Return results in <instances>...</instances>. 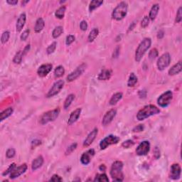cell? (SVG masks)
Returning a JSON list of instances; mask_svg holds the SVG:
<instances>
[{
  "instance_id": "1",
  "label": "cell",
  "mask_w": 182,
  "mask_h": 182,
  "mask_svg": "<svg viewBox=\"0 0 182 182\" xmlns=\"http://www.w3.org/2000/svg\"><path fill=\"white\" fill-rule=\"evenodd\" d=\"M160 113V110L157 107L153 105H148L142 108L137 114V119L139 121H142L152 115H157Z\"/></svg>"
},
{
  "instance_id": "2",
  "label": "cell",
  "mask_w": 182,
  "mask_h": 182,
  "mask_svg": "<svg viewBox=\"0 0 182 182\" xmlns=\"http://www.w3.org/2000/svg\"><path fill=\"white\" fill-rule=\"evenodd\" d=\"M123 163L120 161H115L110 169V176L114 181H123L124 174L123 172Z\"/></svg>"
},
{
  "instance_id": "3",
  "label": "cell",
  "mask_w": 182,
  "mask_h": 182,
  "mask_svg": "<svg viewBox=\"0 0 182 182\" xmlns=\"http://www.w3.org/2000/svg\"><path fill=\"white\" fill-rule=\"evenodd\" d=\"M152 44V40L150 38H144L140 43L135 52V61L140 62L142 60L145 53L150 48Z\"/></svg>"
},
{
  "instance_id": "4",
  "label": "cell",
  "mask_w": 182,
  "mask_h": 182,
  "mask_svg": "<svg viewBox=\"0 0 182 182\" xmlns=\"http://www.w3.org/2000/svg\"><path fill=\"white\" fill-rule=\"evenodd\" d=\"M128 5L125 1H122L120 4H118V6L115 8L112 14L113 18L117 21H120L123 19L127 14V9Z\"/></svg>"
},
{
  "instance_id": "5",
  "label": "cell",
  "mask_w": 182,
  "mask_h": 182,
  "mask_svg": "<svg viewBox=\"0 0 182 182\" xmlns=\"http://www.w3.org/2000/svg\"><path fill=\"white\" fill-rule=\"evenodd\" d=\"M60 114V109L59 108H56L53 110L46 112L43 113L42 116L40 118V123L41 125H46L50 122H53L56 120L59 116Z\"/></svg>"
},
{
  "instance_id": "6",
  "label": "cell",
  "mask_w": 182,
  "mask_h": 182,
  "mask_svg": "<svg viewBox=\"0 0 182 182\" xmlns=\"http://www.w3.org/2000/svg\"><path fill=\"white\" fill-rule=\"evenodd\" d=\"M173 99V93L170 91H166L158 98L157 103L161 108L169 106Z\"/></svg>"
},
{
  "instance_id": "7",
  "label": "cell",
  "mask_w": 182,
  "mask_h": 182,
  "mask_svg": "<svg viewBox=\"0 0 182 182\" xmlns=\"http://www.w3.org/2000/svg\"><path fill=\"white\" fill-rule=\"evenodd\" d=\"M120 140L119 137L116 136V135H110L105 137L100 143V147L102 150L106 149L108 148V147L110 146L112 144H116L119 142Z\"/></svg>"
},
{
  "instance_id": "8",
  "label": "cell",
  "mask_w": 182,
  "mask_h": 182,
  "mask_svg": "<svg viewBox=\"0 0 182 182\" xmlns=\"http://www.w3.org/2000/svg\"><path fill=\"white\" fill-rule=\"evenodd\" d=\"M87 67L86 63H83L82 64L80 65L79 66H78L73 72H71L69 75L67 76V81L68 82H72L75 80H76L78 77H80L84 73V71H86Z\"/></svg>"
},
{
  "instance_id": "9",
  "label": "cell",
  "mask_w": 182,
  "mask_h": 182,
  "mask_svg": "<svg viewBox=\"0 0 182 182\" xmlns=\"http://www.w3.org/2000/svg\"><path fill=\"white\" fill-rule=\"evenodd\" d=\"M171 63V56L169 53H165L159 58L157 61V68L159 71H164L169 66Z\"/></svg>"
},
{
  "instance_id": "10",
  "label": "cell",
  "mask_w": 182,
  "mask_h": 182,
  "mask_svg": "<svg viewBox=\"0 0 182 182\" xmlns=\"http://www.w3.org/2000/svg\"><path fill=\"white\" fill-rule=\"evenodd\" d=\"M63 86H64V81L63 80H58V81L55 82L46 94V98H52V97L56 96L61 91V89L63 88Z\"/></svg>"
},
{
  "instance_id": "11",
  "label": "cell",
  "mask_w": 182,
  "mask_h": 182,
  "mask_svg": "<svg viewBox=\"0 0 182 182\" xmlns=\"http://www.w3.org/2000/svg\"><path fill=\"white\" fill-rule=\"evenodd\" d=\"M150 143L149 141H143L136 149V154L138 156H145L149 152Z\"/></svg>"
},
{
  "instance_id": "12",
  "label": "cell",
  "mask_w": 182,
  "mask_h": 182,
  "mask_svg": "<svg viewBox=\"0 0 182 182\" xmlns=\"http://www.w3.org/2000/svg\"><path fill=\"white\" fill-rule=\"evenodd\" d=\"M117 115V110L115 109H111L109 111H108L104 115L103 118V121H102V124L104 126H107V125H110L112 123L114 118H115Z\"/></svg>"
},
{
  "instance_id": "13",
  "label": "cell",
  "mask_w": 182,
  "mask_h": 182,
  "mask_svg": "<svg viewBox=\"0 0 182 182\" xmlns=\"http://www.w3.org/2000/svg\"><path fill=\"white\" fill-rule=\"evenodd\" d=\"M28 166L27 165H26V164H21V166L14 169V171L10 174L9 178H11V179H15V178H18L19 176H21V174H23L26 172Z\"/></svg>"
},
{
  "instance_id": "14",
  "label": "cell",
  "mask_w": 182,
  "mask_h": 182,
  "mask_svg": "<svg viewBox=\"0 0 182 182\" xmlns=\"http://www.w3.org/2000/svg\"><path fill=\"white\" fill-rule=\"evenodd\" d=\"M181 168L178 164H174L170 168V178L174 180L178 179L181 176Z\"/></svg>"
},
{
  "instance_id": "15",
  "label": "cell",
  "mask_w": 182,
  "mask_h": 182,
  "mask_svg": "<svg viewBox=\"0 0 182 182\" xmlns=\"http://www.w3.org/2000/svg\"><path fill=\"white\" fill-rule=\"evenodd\" d=\"M96 152H95V150L93 149H91L88 150L86 152L83 153L81 157V163L84 165H88L91 162V159L94 156Z\"/></svg>"
},
{
  "instance_id": "16",
  "label": "cell",
  "mask_w": 182,
  "mask_h": 182,
  "mask_svg": "<svg viewBox=\"0 0 182 182\" xmlns=\"http://www.w3.org/2000/svg\"><path fill=\"white\" fill-rule=\"evenodd\" d=\"M53 66L50 63H46V64H43L38 68L37 71V74L38 76L43 78V77H46L47 75L52 70Z\"/></svg>"
},
{
  "instance_id": "17",
  "label": "cell",
  "mask_w": 182,
  "mask_h": 182,
  "mask_svg": "<svg viewBox=\"0 0 182 182\" xmlns=\"http://www.w3.org/2000/svg\"><path fill=\"white\" fill-rule=\"evenodd\" d=\"M98 133V128H95L91 131V132H90V134L88 135V137H86V139L84 140V142H83V146L84 147H89L92 143L95 140H96L97 135Z\"/></svg>"
},
{
  "instance_id": "18",
  "label": "cell",
  "mask_w": 182,
  "mask_h": 182,
  "mask_svg": "<svg viewBox=\"0 0 182 182\" xmlns=\"http://www.w3.org/2000/svg\"><path fill=\"white\" fill-rule=\"evenodd\" d=\"M81 113V108H77L70 115L68 120V125H72L78 120Z\"/></svg>"
},
{
  "instance_id": "19",
  "label": "cell",
  "mask_w": 182,
  "mask_h": 182,
  "mask_svg": "<svg viewBox=\"0 0 182 182\" xmlns=\"http://www.w3.org/2000/svg\"><path fill=\"white\" fill-rule=\"evenodd\" d=\"M26 16L25 13H23L19 16V17L18 18L17 21H16V30L17 32H20L21 30L24 28L25 23H26Z\"/></svg>"
},
{
  "instance_id": "20",
  "label": "cell",
  "mask_w": 182,
  "mask_h": 182,
  "mask_svg": "<svg viewBox=\"0 0 182 182\" xmlns=\"http://www.w3.org/2000/svg\"><path fill=\"white\" fill-rule=\"evenodd\" d=\"M182 70V63L181 61H178V62L173 66L169 70V76H175L177 75L179 73L181 72Z\"/></svg>"
},
{
  "instance_id": "21",
  "label": "cell",
  "mask_w": 182,
  "mask_h": 182,
  "mask_svg": "<svg viewBox=\"0 0 182 182\" xmlns=\"http://www.w3.org/2000/svg\"><path fill=\"white\" fill-rule=\"evenodd\" d=\"M43 158L42 156H38L37 158H36L34 161H32V164H31V169L33 171H36L38 169H39L40 167H41L43 164Z\"/></svg>"
},
{
  "instance_id": "22",
  "label": "cell",
  "mask_w": 182,
  "mask_h": 182,
  "mask_svg": "<svg viewBox=\"0 0 182 182\" xmlns=\"http://www.w3.org/2000/svg\"><path fill=\"white\" fill-rule=\"evenodd\" d=\"M159 11V5L158 4H154L151 8L149 11V19H151L152 21H154L156 19L157 16Z\"/></svg>"
},
{
  "instance_id": "23",
  "label": "cell",
  "mask_w": 182,
  "mask_h": 182,
  "mask_svg": "<svg viewBox=\"0 0 182 182\" xmlns=\"http://www.w3.org/2000/svg\"><path fill=\"white\" fill-rule=\"evenodd\" d=\"M111 71L108 69H103L101 73L98 75V80L100 81H108L111 77Z\"/></svg>"
},
{
  "instance_id": "24",
  "label": "cell",
  "mask_w": 182,
  "mask_h": 182,
  "mask_svg": "<svg viewBox=\"0 0 182 182\" xmlns=\"http://www.w3.org/2000/svg\"><path fill=\"white\" fill-rule=\"evenodd\" d=\"M45 26V21L42 18H38L36 20L34 26V31L36 33H40Z\"/></svg>"
},
{
  "instance_id": "25",
  "label": "cell",
  "mask_w": 182,
  "mask_h": 182,
  "mask_svg": "<svg viewBox=\"0 0 182 182\" xmlns=\"http://www.w3.org/2000/svg\"><path fill=\"white\" fill-rule=\"evenodd\" d=\"M13 113H14V109H13L12 108L10 107V108H6V109L4 110V111L1 112V114H0V121L1 122L4 121L5 119H6V118H8L9 117L11 116V115L13 114Z\"/></svg>"
},
{
  "instance_id": "26",
  "label": "cell",
  "mask_w": 182,
  "mask_h": 182,
  "mask_svg": "<svg viewBox=\"0 0 182 182\" xmlns=\"http://www.w3.org/2000/svg\"><path fill=\"white\" fill-rule=\"evenodd\" d=\"M123 98V93H117L113 95L111 97L110 100V106H115L119 102L120 100Z\"/></svg>"
},
{
  "instance_id": "27",
  "label": "cell",
  "mask_w": 182,
  "mask_h": 182,
  "mask_svg": "<svg viewBox=\"0 0 182 182\" xmlns=\"http://www.w3.org/2000/svg\"><path fill=\"white\" fill-rule=\"evenodd\" d=\"M103 4V1H99V0H93L90 3L89 5V11L92 12L93 10L96 9L97 8L100 7Z\"/></svg>"
},
{
  "instance_id": "28",
  "label": "cell",
  "mask_w": 182,
  "mask_h": 182,
  "mask_svg": "<svg viewBox=\"0 0 182 182\" xmlns=\"http://www.w3.org/2000/svg\"><path fill=\"white\" fill-rule=\"evenodd\" d=\"M66 9V6H61V7L58 8V9L56 11V12H55V16H56V17L59 19H62L65 16Z\"/></svg>"
},
{
  "instance_id": "29",
  "label": "cell",
  "mask_w": 182,
  "mask_h": 182,
  "mask_svg": "<svg viewBox=\"0 0 182 182\" xmlns=\"http://www.w3.org/2000/svg\"><path fill=\"white\" fill-rule=\"evenodd\" d=\"M99 34V30L97 28H94L93 29H92L90 32L89 35H88V40L89 42H93L95 39L97 38V36Z\"/></svg>"
},
{
  "instance_id": "30",
  "label": "cell",
  "mask_w": 182,
  "mask_h": 182,
  "mask_svg": "<svg viewBox=\"0 0 182 182\" xmlns=\"http://www.w3.org/2000/svg\"><path fill=\"white\" fill-rule=\"evenodd\" d=\"M137 81H138L137 77L136 76V75H135L134 73H132L131 74H130V78L127 81L128 87H130H130H134L135 85H136V83H137Z\"/></svg>"
},
{
  "instance_id": "31",
  "label": "cell",
  "mask_w": 182,
  "mask_h": 182,
  "mask_svg": "<svg viewBox=\"0 0 182 182\" xmlns=\"http://www.w3.org/2000/svg\"><path fill=\"white\" fill-rule=\"evenodd\" d=\"M75 99V95L74 94H70L68 95L66 98V99L65 100L64 105H63V108L65 110L68 109L70 106H71V103H73V100Z\"/></svg>"
},
{
  "instance_id": "32",
  "label": "cell",
  "mask_w": 182,
  "mask_h": 182,
  "mask_svg": "<svg viewBox=\"0 0 182 182\" xmlns=\"http://www.w3.org/2000/svg\"><path fill=\"white\" fill-rule=\"evenodd\" d=\"M63 33V26H56L54 29H53L52 32V36L53 38H57L61 36Z\"/></svg>"
},
{
  "instance_id": "33",
  "label": "cell",
  "mask_w": 182,
  "mask_h": 182,
  "mask_svg": "<svg viewBox=\"0 0 182 182\" xmlns=\"http://www.w3.org/2000/svg\"><path fill=\"white\" fill-rule=\"evenodd\" d=\"M23 57H24V55H23V51H19L15 54L14 58H13V62L16 64H20L22 61Z\"/></svg>"
},
{
  "instance_id": "34",
  "label": "cell",
  "mask_w": 182,
  "mask_h": 182,
  "mask_svg": "<svg viewBox=\"0 0 182 182\" xmlns=\"http://www.w3.org/2000/svg\"><path fill=\"white\" fill-rule=\"evenodd\" d=\"M65 73V68L63 66H58L54 71V76L56 78H61Z\"/></svg>"
},
{
  "instance_id": "35",
  "label": "cell",
  "mask_w": 182,
  "mask_h": 182,
  "mask_svg": "<svg viewBox=\"0 0 182 182\" xmlns=\"http://www.w3.org/2000/svg\"><path fill=\"white\" fill-rule=\"evenodd\" d=\"M95 181L98 182H103V181H109V178L106 174H97L96 178L94 179Z\"/></svg>"
},
{
  "instance_id": "36",
  "label": "cell",
  "mask_w": 182,
  "mask_h": 182,
  "mask_svg": "<svg viewBox=\"0 0 182 182\" xmlns=\"http://www.w3.org/2000/svg\"><path fill=\"white\" fill-rule=\"evenodd\" d=\"M9 37H10L9 31H4V32H3L2 34H1V43H3V44L6 43L8 41H9Z\"/></svg>"
},
{
  "instance_id": "37",
  "label": "cell",
  "mask_w": 182,
  "mask_h": 182,
  "mask_svg": "<svg viewBox=\"0 0 182 182\" xmlns=\"http://www.w3.org/2000/svg\"><path fill=\"white\" fill-rule=\"evenodd\" d=\"M56 46H57V43H56V41L53 42L51 45H49L48 47L47 48V49H46V53H47V54L50 55L54 52V51H56Z\"/></svg>"
},
{
  "instance_id": "38",
  "label": "cell",
  "mask_w": 182,
  "mask_h": 182,
  "mask_svg": "<svg viewBox=\"0 0 182 182\" xmlns=\"http://www.w3.org/2000/svg\"><path fill=\"white\" fill-rule=\"evenodd\" d=\"M158 55L159 53L157 49V48H152L149 53V59L154 60L157 57H158Z\"/></svg>"
},
{
  "instance_id": "39",
  "label": "cell",
  "mask_w": 182,
  "mask_h": 182,
  "mask_svg": "<svg viewBox=\"0 0 182 182\" xmlns=\"http://www.w3.org/2000/svg\"><path fill=\"white\" fill-rule=\"evenodd\" d=\"M15 168H16V164L12 163L11 164H10V166L8 167L7 169L5 170L4 172L2 173V176H6V175H8L9 174H11L13 171H14Z\"/></svg>"
},
{
  "instance_id": "40",
  "label": "cell",
  "mask_w": 182,
  "mask_h": 182,
  "mask_svg": "<svg viewBox=\"0 0 182 182\" xmlns=\"http://www.w3.org/2000/svg\"><path fill=\"white\" fill-rule=\"evenodd\" d=\"M15 154H16V151L14 148H9L6 150V156L8 159H11L15 156Z\"/></svg>"
},
{
  "instance_id": "41",
  "label": "cell",
  "mask_w": 182,
  "mask_h": 182,
  "mask_svg": "<svg viewBox=\"0 0 182 182\" xmlns=\"http://www.w3.org/2000/svg\"><path fill=\"white\" fill-rule=\"evenodd\" d=\"M182 20V7L180 6L178 8L177 13H176V19H175V22L176 23H180Z\"/></svg>"
},
{
  "instance_id": "42",
  "label": "cell",
  "mask_w": 182,
  "mask_h": 182,
  "mask_svg": "<svg viewBox=\"0 0 182 182\" xmlns=\"http://www.w3.org/2000/svg\"><path fill=\"white\" fill-rule=\"evenodd\" d=\"M134 144H135V142L132 141V140H126V141H125L124 142H123V144H122V147L124 148L128 149V148L131 147H132Z\"/></svg>"
},
{
  "instance_id": "43",
  "label": "cell",
  "mask_w": 182,
  "mask_h": 182,
  "mask_svg": "<svg viewBox=\"0 0 182 182\" xmlns=\"http://www.w3.org/2000/svg\"><path fill=\"white\" fill-rule=\"evenodd\" d=\"M77 148V144L76 143H73V144H71L69 147L67 148L66 151V155H68V154H71V153L74 151L75 149Z\"/></svg>"
},
{
  "instance_id": "44",
  "label": "cell",
  "mask_w": 182,
  "mask_h": 182,
  "mask_svg": "<svg viewBox=\"0 0 182 182\" xmlns=\"http://www.w3.org/2000/svg\"><path fill=\"white\" fill-rule=\"evenodd\" d=\"M75 39H76V38H75V36H73V35H68L66 39V44L67 45V46H70L71 43L74 42Z\"/></svg>"
},
{
  "instance_id": "45",
  "label": "cell",
  "mask_w": 182,
  "mask_h": 182,
  "mask_svg": "<svg viewBox=\"0 0 182 182\" xmlns=\"http://www.w3.org/2000/svg\"><path fill=\"white\" fill-rule=\"evenodd\" d=\"M149 19L147 16H145L144 18H143L142 21L141 22V26L142 28H147L149 26Z\"/></svg>"
},
{
  "instance_id": "46",
  "label": "cell",
  "mask_w": 182,
  "mask_h": 182,
  "mask_svg": "<svg viewBox=\"0 0 182 182\" xmlns=\"http://www.w3.org/2000/svg\"><path fill=\"white\" fill-rule=\"evenodd\" d=\"M30 34V30L29 29H26L24 32L22 33L20 36V38H21V41H26L27 39V38L29 37Z\"/></svg>"
},
{
  "instance_id": "47",
  "label": "cell",
  "mask_w": 182,
  "mask_h": 182,
  "mask_svg": "<svg viewBox=\"0 0 182 182\" xmlns=\"http://www.w3.org/2000/svg\"><path fill=\"white\" fill-rule=\"evenodd\" d=\"M50 181H54V182L62 181H63V178H61L60 176H58V175H57V174H54V175H53L52 177L51 178Z\"/></svg>"
},
{
  "instance_id": "48",
  "label": "cell",
  "mask_w": 182,
  "mask_h": 182,
  "mask_svg": "<svg viewBox=\"0 0 182 182\" xmlns=\"http://www.w3.org/2000/svg\"><path fill=\"white\" fill-rule=\"evenodd\" d=\"M80 28H81L82 31H86L87 29H88V24H87L86 21L83 20V21H81V24H80Z\"/></svg>"
},
{
  "instance_id": "49",
  "label": "cell",
  "mask_w": 182,
  "mask_h": 182,
  "mask_svg": "<svg viewBox=\"0 0 182 182\" xmlns=\"http://www.w3.org/2000/svg\"><path fill=\"white\" fill-rule=\"evenodd\" d=\"M154 157L156 159H158L160 157V150L157 147H156L154 148Z\"/></svg>"
},
{
  "instance_id": "50",
  "label": "cell",
  "mask_w": 182,
  "mask_h": 182,
  "mask_svg": "<svg viewBox=\"0 0 182 182\" xmlns=\"http://www.w3.org/2000/svg\"><path fill=\"white\" fill-rule=\"evenodd\" d=\"M144 130V125H137V127L133 129V132H142Z\"/></svg>"
},
{
  "instance_id": "51",
  "label": "cell",
  "mask_w": 182,
  "mask_h": 182,
  "mask_svg": "<svg viewBox=\"0 0 182 182\" xmlns=\"http://www.w3.org/2000/svg\"><path fill=\"white\" fill-rule=\"evenodd\" d=\"M139 96L140 98H144L147 96V91L145 90H142V91H140L139 92Z\"/></svg>"
},
{
  "instance_id": "52",
  "label": "cell",
  "mask_w": 182,
  "mask_h": 182,
  "mask_svg": "<svg viewBox=\"0 0 182 182\" xmlns=\"http://www.w3.org/2000/svg\"><path fill=\"white\" fill-rule=\"evenodd\" d=\"M30 48H31V46H30V44L26 45V46H25L24 50H23V55H24V56L26 54V53L29 52V50H30Z\"/></svg>"
},
{
  "instance_id": "53",
  "label": "cell",
  "mask_w": 182,
  "mask_h": 182,
  "mask_svg": "<svg viewBox=\"0 0 182 182\" xmlns=\"http://www.w3.org/2000/svg\"><path fill=\"white\" fill-rule=\"evenodd\" d=\"M6 3L9 4V5H12V6H15L18 4V1L17 0H7L6 1Z\"/></svg>"
},
{
  "instance_id": "54",
  "label": "cell",
  "mask_w": 182,
  "mask_h": 182,
  "mask_svg": "<svg viewBox=\"0 0 182 182\" xmlns=\"http://www.w3.org/2000/svg\"><path fill=\"white\" fill-rule=\"evenodd\" d=\"M164 36V32L163 30H160V31H158L157 33V38L159 39H161Z\"/></svg>"
},
{
  "instance_id": "55",
  "label": "cell",
  "mask_w": 182,
  "mask_h": 182,
  "mask_svg": "<svg viewBox=\"0 0 182 182\" xmlns=\"http://www.w3.org/2000/svg\"><path fill=\"white\" fill-rule=\"evenodd\" d=\"M120 53V47L119 46H117L116 48H115V51L114 52V54H113V58H117L118 56Z\"/></svg>"
},
{
  "instance_id": "56",
  "label": "cell",
  "mask_w": 182,
  "mask_h": 182,
  "mask_svg": "<svg viewBox=\"0 0 182 182\" xmlns=\"http://www.w3.org/2000/svg\"><path fill=\"white\" fill-rule=\"evenodd\" d=\"M99 169L101 170V171H106V166H105L104 164H102V165H101V166H100V167H99Z\"/></svg>"
},
{
  "instance_id": "57",
  "label": "cell",
  "mask_w": 182,
  "mask_h": 182,
  "mask_svg": "<svg viewBox=\"0 0 182 182\" xmlns=\"http://www.w3.org/2000/svg\"><path fill=\"white\" fill-rule=\"evenodd\" d=\"M135 22H132V25H130L129 29H128V31H132V30L133 29V28L135 27Z\"/></svg>"
},
{
  "instance_id": "58",
  "label": "cell",
  "mask_w": 182,
  "mask_h": 182,
  "mask_svg": "<svg viewBox=\"0 0 182 182\" xmlns=\"http://www.w3.org/2000/svg\"><path fill=\"white\" fill-rule=\"evenodd\" d=\"M28 2H29V1H21V5H22V6H24V5L26 4H27Z\"/></svg>"
}]
</instances>
